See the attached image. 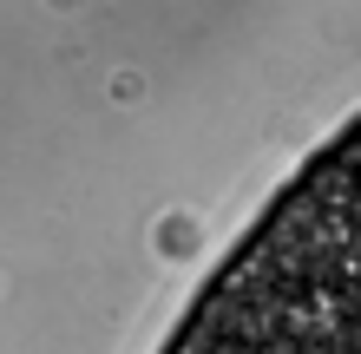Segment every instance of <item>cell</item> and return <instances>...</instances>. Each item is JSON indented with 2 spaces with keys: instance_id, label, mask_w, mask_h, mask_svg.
<instances>
[{
  "instance_id": "6da1fadb",
  "label": "cell",
  "mask_w": 361,
  "mask_h": 354,
  "mask_svg": "<svg viewBox=\"0 0 361 354\" xmlns=\"http://www.w3.org/2000/svg\"><path fill=\"white\" fill-rule=\"evenodd\" d=\"M355 125L295 171L197 289L164 354H361Z\"/></svg>"
}]
</instances>
